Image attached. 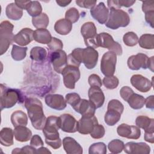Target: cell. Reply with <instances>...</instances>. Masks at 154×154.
Listing matches in <instances>:
<instances>
[{
	"label": "cell",
	"instance_id": "cell-31",
	"mask_svg": "<svg viewBox=\"0 0 154 154\" xmlns=\"http://www.w3.org/2000/svg\"><path fill=\"white\" fill-rule=\"evenodd\" d=\"M121 113L113 109H108L104 116V120L108 126L115 125L120 119Z\"/></svg>",
	"mask_w": 154,
	"mask_h": 154
},
{
	"label": "cell",
	"instance_id": "cell-37",
	"mask_svg": "<svg viewBox=\"0 0 154 154\" xmlns=\"http://www.w3.org/2000/svg\"><path fill=\"white\" fill-rule=\"evenodd\" d=\"M26 11L29 15L32 17H37L42 13V7L38 1H31L26 9Z\"/></svg>",
	"mask_w": 154,
	"mask_h": 154
},
{
	"label": "cell",
	"instance_id": "cell-3",
	"mask_svg": "<svg viewBox=\"0 0 154 154\" xmlns=\"http://www.w3.org/2000/svg\"><path fill=\"white\" fill-rule=\"evenodd\" d=\"M129 22L130 17L126 12L121 9L110 8L105 25L111 29H117L120 27L127 26Z\"/></svg>",
	"mask_w": 154,
	"mask_h": 154
},
{
	"label": "cell",
	"instance_id": "cell-41",
	"mask_svg": "<svg viewBox=\"0 0 154 154\" xmlns=\"http://www.w3.org/2000/svg\"><path fill=\"white\" fill-rule=\"evenodd\" d=\"M124 43L128 46H135L138 41V37L137 35L132 31L128 32L124 34L123 37Z\"/></svg>",
	"mask_w": 154,
	"mask_h": 154
},
{
	"label": "cell",
	"instance_id": "cell-13",
	"mask_svg": "<svg viewBox=\"0 0 154 154\" xmlns=\"http://www.w3.org/2000/svg\"><path fill=\"white\" fill-rule=\"evenodd\" d=\"M117 132L120 137L128 139L137 140L141 136L140 129L137 126L122 123L117 128Z\"/></svg>",
	"mask_w": 154,
	"mask_h": 154
},
{
	"label": "cell",
	"instance_id": "cell-55",
	"mask_svg": "<svg viewBox=\"0 0 154 154\" xmlns=\"http://www.w3.org/2000/svg\"><path fill=\"white\" fill-rule=\"evenodd\" d=\"M31 1H15L14 3L21 9L26 10L28 7Z\"/></svg>",
	"mask_w": 154,
	"mask_h": 154
},
{
	"label": "cell",
	"instance_id": "cell-59",
	"mask_svg": "<svg viewBox=\"0 0 154 154\" xmlns=\"http://www.w3.org/2000/svg\"><path fill=\"white\" fill-rule=\"evenodd\" d=\"M51 153V152L46 148L43 146H42L39 147L38 149H37V153Z\"/></svg>",
	"mask_w": 154,
	"mask_h": 154
},
{
	"label": "cell",
	"instance_id": "cell-39",
	"mask_svg": "<svg viewBox=\"0 0 154 154\" xmlns=\"http://www.w3.org/2000/svg\"><path fill=\"white\" fill-rule=\"evenodd\" d=\"M135 1H126V0H111L108 1L107 4L109 8H115L120 9L121 7H129L132 6Z\"/></svg>",
	"mask_w": 154,
	"mask_h": 154
},
{
	"label": "cell",
	"instance_id": "cell-24",
	"mask_svg": "<svg viewBox=\"0 0 154 154\" xmlns=\"http://www.w3.org/2000/svg\"><path fill=\"white\" fill-rule=\"evenodd\" d=\"M15 139L19 142L28 141L32 136V132L26 126H19L14 127L13 131Z\"/></svg>",
	"mask_w": 154,
	"mask_h": 154
},
{
	"label": "cell",
	"instance_id": "cell-52",
	"mask_svg": "<svg viewBox=\"0 0 154 154\" xmlns=\"http://www.w3.org/2000/svg\"><path fill=\"white\" fill-rule=\"evenodd\" d=\"M43 141H42V138L38 135H34L31 137L30 141V145L35 147L36 149L37 148L43 146Z\"/></svg>",
	"mask_w": 154,
	"mask_h": 154
},
{
	"label": "cell",
	"instance_id": "cell-4",
	"mask_svg": "<svg viewBox=\"0 0 154 154\" xmlns=\"http://www.w3.org/2000/svg\"><path fill=\"white\" fill-rule=\"evenodd\" d=\"M1 86V109L10 108L21 100L22 94L17 89L8 88L2 84Z\"/></svg>",
	"mask_w": 154,
	"mask_h": 154
},
{
	"label": "cell",
	"instance_id": "cell-44",
	"mask_svg": "<svg viewBox=\"0 0 154 154\" xmlns=\"http://www.w3.org/2000/svg\"><path fill=\"white\" fill-rule=\"evenodd\" d=\"M81 99L79 95L76 93H68L66 95L65 97V100L66 102L70 105L73 109L77 106Z\"/></svg>",
	"mask_w": 154,
	"mask_h": 154
},
{
	"label": "cell",
	"instance_id": "cell-45",
	"mask_svg": "<svg viewBox=\"0 0 154 154\" xmlns=\"http://www.w3.org/2000/svg\"><path fill=\"white\" fill-rule=\"evenodd\" d=\"M105 134V129L103 125L97 124L96 125L92 131L91 132L90 136L94 139H99L102 138Z\"/></svg>",
	"mask_w": 154,
	"mask_h": 154
},
{
	"label": "cell",
	"instance_id": "cell-22",
	"mask_svg": "<svg viewBox=\"0 0 154 154\" xmlns=\"http://www.w3.org/2000/svg\"><path fill=\"white\" fill-rule=\"evenodd\" d=\"M88 96L89 100L93 103L96 108H100L103 105L105 96L100 87H91L88 91Z\"/></svg>",
	"mask_w": 154,
	"mask_h": 154
},
{
	"label": "cell",
	"instance_id": "cell-7",
	"mask_svg": "<svg viewBox=\"0 0 154 154\" xmlns=\"http://www.w3.org/2000/svg\"><path fill=\"white\" fill-rule=\"evenodd\" d=\"M97 43L98 47L108 49L109 51L114 52L117 55H121L123 51L122 46L115 42L112 37L107 32H101L97 34Z\"/></svg>",
	"mask_w": 154,
	"mask_h": 154
},
{
	"label": "cell",
	"instance_id": "cell-11",
	"mask_svg": "<svg viewBox=\"0 0 154 154\" xmlns=\"http://www.w3.org/2000/svg\"><path fill=\"white\" fill-rule=\"evenodd\" d=\"M98 52L93 48L87 47L82 49L81 63L88 69H93L97 64L98 61Z\"/></svg>",
	"mask_w": 154,
	"mask_h": 154
},
{
	"label": "cell",
	"instance_id": "cell-46",
	"mask_svg": "<svg viewBox=\"0 0 154 154\" xmlns=\"http://www.w3.org/2000/svg\"><path fill=\"white\" fill-rule=\"evenodd\" d=\"M48 47L50 51L52 52H54L58 50L62 49L63 48V44L61 40L56 38V37H52L51 40L48 44Z\"/></svg>",
	"mask_w": 154,
	"mask_h": 154
},
{
	"label": "cell",
	"instance_id": "cell-27",
	"mask_svg": "<svg viewBox=\"0 0 154 154\" xmlns=\"http://www.w3.org/2000/svg\"><path fill=\"white\" fill-rule=\"evenodd\" d=\"M72 29V23L66 19L57 20L54 25L55 31L60 35H67Z\"/></svg>",
	"mask_w": 154,
	"mask_h": 154
},
{
	"label": "cell",
	"instance_id": "cell-8",
	"mask_svg": "<svg viewBox=\"0 0 154 154\" xmlns=\"http://www.w3.org/2000/svg\"><path fill=\"white\" fill-rule=\"evenodd\" d=\"M117 63V55L112 52H105L100 61V70L105 76H112L116 70Z\"/></svg>",
	"mask_w": 154,
	"mask_h": 154
},
{
	"label": "cell",
	"instance_id": "cell-14",
	"mask_svg": "<svg viewBox=\"0 0 154 154\" xmlns=\"http://www.w3.org/2000/svg\"><path fill=\"white\" fill-rule=\"evenodd\" d=\"M131 83L137 90L143 93L149 91L153 85V80L150 81L147 78L139 74L132 76L131 78Z\"/></svg>",
	"mask_w": 154,
	"mask_h": 154
},
{
	"label": "cell",
	"instance_id": "cell-33",
	"mask_svg": "<svg viewBox=\"0 0 154 154\" xmlns=\"http://www.w3.org/2000/svg\"><path fill=\"white\" fill-rule=\"evenodd\" d=\"M32 23L33 26L37 29L46 28L49 23V17L46 13H42L39 16L32 17Z\"/></svg>",
	"mask_w": 154,
	"mask_h": 154
},
{
	"label": "cell",
	"instance_id": "cell-26",
	"mask_svg": "<svg viewBox=\"0 0 154 154\" xmlns=\"http://www.w3.org/2000/svg\"><path fill=\"white\" fill-rule=\"evenodd\" d=\"M5 14L8 19L14 20H18L22 17L23 10L14 2H12L8 4L6 7Z\"/></svg>",
	"mask_w": 154,
	"mask_h": 154
},
{
	"label": "cell",
	"instance_id": "cell-29",
	"mask_svg": "<svg viewBox=\"0 0 154 154\" xmlns=\"http://www.w3.org/2000/svg\"><path fill=\"white\" fill-rule=\"evenodd\" d=\"M11 122L14 127L26 126L28 124V117L24 112L21 110H17L11 114Z\"/></svg>",
	"mask_w": 154,
	"mask_h": 154
},
{
	"label": "cell",
	"instance_id": "cell-15",
	"mask_svg": "<svg viewBox=\"0 0 154 154\" xmlns=\"http://www.w3.org/2000/svg\"><path fill=\"white\" fill-rule=\"evenodd\" d=\"M98 124L97 118L94 116H82L78 122V131L81 134H90L94 126Z\"/></svg>",
	"mask_w": 154,
	"mask_h": 154
},
{
	"label": "cell",
	"instance_id": "cell-5",
	"mask_svg": "<svg viewBox=\"0 0 154 154\" xmlns=\"http://www.w3.org/2000/svg\"><path fill=\"white\" fill-rule=\"evenodd\" d=\"M14 26L7 20L2 21L0 24V54L3 55L14 42L13 33Z\"/></svg>",
	"mask_w": 154,
	"mask_h": 154
},
{
	"label": "cell",
	"instance_id": "cell-60",
	"mask_svg": "<svg viewBox=\"0 0 154 154\" xmlns=\"http://www.w3.org/2000/svg\"><path fill=\"white\" fill-rule=\"evenodd\" d=\"M153 57H151L149 59L148 62V69H149L152 72H153Z\"/></svg>",
	"mask_w": 154,
	"mask_h": 154
},
{
	"label": "cell",
	"instance_id": "cell-49",
	"mask_svg": "<svg viewBox=\"0 0 154 154\" xmlns=\"http://www.w3.org/2000/svg\"><path fill=\"white\" fill-rule=\"evenodd\" d=\"M88 82L91 87H100L102 85V81L99 75L96 74H91L89 76Z\"/></svg>",
	"mask_w": 154,
	"mask_h": 154
},
{
	"label": "cell",
	"instance_id": "cell-54",
	"mask_svg": "<svg viewBox=\"0 0 154 154\" xmlns=\"http://www.w3.org/2000/svg\"><path fill=\"white\" fill-rule=\"evenodd\" d=\"M153 19H154V11H149L145 13L146 22L149 23L152 28H153Z\"/></svg>",
	"mask_w": 154,
	"mask_h": 154
},
{
	"label": "cell",
	"instance_id": "cell-38",
	"mask_svg": "<svg viewBox=\"0 0 154 154\" xmlns=\"http://www.w3.org/2000/svg\"><path fill=\"white\" fill-rule=\"evenodd\" d=\"M124 143L119 139H115L111 141L108 145V148L111 153H119L124 149Z\"/></svg>",
	"mask_w": 154,
	"mask_h": 154
},
{
	"label": "cell",
	"instance_id": "cell-36",
	"mask_svg": "<svg viewBox=\"0 0 154 154\" xmlns=\"http://www.w3.org/2000/svg\"><path fill=\"white\" fill-rule=\"evenodd\" d=\"M27 47H20L17 45H13L11 52L12 58L15 61H21L23 60L26 55Z\"/></svg>",
	"mask_w": 154,
	"mask_h": 154
},
{
	"label": "cell",
	"instance_id": "cell-19",
	"mask_svg": "<svg viewBox=\"0 0 154 154\" xmlns=\"http://www.w3.org/2000/svg\"><path fill=\"white\" fill-rule=\"evenodd\" d=\"M46 104L50 108L61 111L66 107V101L64 97L61 94H48L45 97Z\"/></svg>",
	"mask_w": 154,
	"mask_h": 154
},
{
	"label": "cell",
	"instance_id": "cell-18",
	"mask_svg": "<svg viewBox=\"0 0 154 154\" xmlns=\"http://www.w3.org/2000/svg\"><path fill=\"white\" fill-rule=\"evenodd\" d=\"M125 153L128 154H149L150 152V147L145 143H127L123 149Z\"/></svg>",
	"mask_w": 154,
	"mask_h": 154
},
{
	"label": "cell",
	"instance_id": "cell-42",
	"mask_svg": "<svg viewBox=\"0 0 154 154\" xmlns=\"http://www.w3.org/2000/svg\"><path fill=\"white\" fill-rule=\"evenodd\" d=\"M103 85L108 89L112 90L117 87L119 81V79L115 76H105L102 81Z\"/></svg>",
	"mask_w": 154,
	"mask_h": 154
},
{
	"label": "cell",
	"instance_id": "cell-9",
	"mask_svg": "<svg viewBox=\"0 0 154 154\" xmlns=\"http://www.w3.org/2000/svg\"><path fill=\"white\" fill-rule=\"evenodd\" d=\"M63 76V82L66 87L69 89H74L75 83L80 78V71L78 67L67 65L61 72Z\"/></svg>",
	"mask_w": 154,
	"mask_h": 154
},
{
	"label": "cell",
	"instance_id": "cell-2",
	"mask_svg": "<svg viewBox=\"0 0 154 154\" xmlns=\"http://www.w3.org/2000/svg\"><path fill=\"white\" fill-rule=\"evenodd\" d=\"M60 128V117L51 116L46 118L45 126L42 130L45 137L46 143L54 149L60 148L62 144L58 132Z\"/></svg>",
	"mask_w": 154,
	"mask_h": 154
},
{
	"label": "cell",
	"instance_id": "cell-40",
	"mask_svg": "<svg viewBox=\"0 0 154 154\" xmlns=\"http://www.w3.org/2000/svg\"><path fill=\"white\" fill-rule=\"evenodd\" d=\"M89 154H105L106 146L104 143L97 142L91 144L88 149Z\"/></svg>",
	"mask_w": 154,
	"mask_h": 154
},
{
	"label": "cell",
	"instance_id": "cell-51",
	"mask_svg": "<svg viewBox=\"0 0 154 154\" xmlns=\"http://www.w3.org/2000/svg\"><path fill=\"white\" fill-rule=\"evenodd\" d=\"M134 91L131 88L128 86L123 87L120 90V94L122 98L127 102L129 97L134 93Z\"/></svg>",
	"mask_w": 154,
	"mask_h": 154
},
{
	"label": "cell",
	"instance_id": "cell-56",
	"mask_svg": "<svg viewBox=\"0 0 154 154\" xmlns=\"http://www.w3.org/2000/svg\"><path fill=\"white\" fill-rule=\"evenodd\" d=\"M147 108L150 109L152 110L154 108V103H153V96L151 95L145 99V103Z\"/></svg>",
	"mask_w": 154,
	"mask_h": 154
},
{
	"label": "cell",
	"instance_id": "cell-47",
	"mask_svg": "<svg viewBox=\"0 0 154 154\" xmlns=\"http://www.w3.org/2000/svg\"><path fill=\"white\" fill-rule=\"evenodd\" d=\"M113 109L118 111L121 114H122L124 110V106H123V105L122 103V102L119 100L112 99L108 102L107 109Z\"/></svg>",
	"mask_w": 154,
	"mask_h": 154
},
{
	"label": "cell",
	"instance_id": "cell-53",
	"mask_svg": "<svg viewBox=\"0 0 154 154\" xmlns=\"http://www.w3.org/2000/svg\"><path fill=\"white\" fill-rule=\"evenodd\" d=\"M142 10L144 13L154 11V1H143Z\"/></svg>",
	"mask_w": 154,
	"mask_h": 154
},
{
	"label": "cell",
	"instance_id": "cell-23",
	"mask_svg": "<svg viewBox=\"0 0 154 154\" xmlns=\"http://www.w3.org/2000/svg\"><path fill=\"white\" fill-rule=\"evenodd\" d=\"M63 146L65 152L68 154H82V147L73 138L66 137L63 140Z\"/></svg>",
	"mask_w": 154,
	"mask_h": 154
},
{
	"label": "cell",
	"instance_id": "cell-16",
	"mask_svg": "<svg viewBox=\"0 0 154 154\" xmlns=\"http://www.w3.org/2000/svg\"><path fill=\"white\" fill-rule=\"evenodd\" d=\"M60 129L67 133H74L78 131V122L70 114H63L60 116Z\"/></svg>",
	"mask_w": 154,
	"mask_h": 154
},
{
	"label": "cell",
	"instance_id": "cell-6",
	"mask_svg": "<svg viewBox=\"0 0 154 154\" xmlns=\"http://www.w3.org/2000/svg\"><path fill=\"white\" fill-rule=\"evenodd\" d=\"M81 33L84 37L85 45L87 47L98 48L97 29L93 22H87L84 23L81 28Z\"/></svg>",
	"mask_w": 154,
	"mask_h": 154
},
{
	"label": "cell",
	"instance_id": "cell-48",
	"mask_svg": "<svg viewBox=\"0 0 154 154\" xmlns=\"http://www.w3.org/2000/svg\"><path fill=\"white\" fill-rule=\"evenodd\" d=\"M14 153H37V149L32 146H25L22 148H16L11 152Z\"/></svg>",
	"mask_w": 154,
	"mask_h": 154
},
{
	"label": "cell",
	"instance_id": "cell-28",
	"mask_svg": "<svg viewBox=\"0 0 154 154\" xmlns=\"http://www.w3.org/2000/svg\"><path fill=\"white\" fill-rule=\"evenodd\" d=\"M52 39L50 32L45 29H37L34 31V40L42 44H48Z\"/></svg>",
	"mask_w": 154,
	"mask_h": 154
},
{
	"label": "cell",
	"instance_id": "cell-30",
	"mask_svg": "<svg viewBox=\"0 0 154 154\" xmlns=\"http://www.w3.org/2000/svg\"><path fill=\"white\" fill-rule=\"evenodd\" d=\"M13 131L10 128H4L0 132V142L4 146H10L13 142Z\"/></svg>",
	"mask_w": 154,
	"mask_h": 154
},
{
	"label": "cell",
	"instance_id": "cell-58",
	"mask_svg": "<svg viewBox=\"0 0 154 154\" xmlns=\"http://www.w3.org/2000/svg\"><path fill=\"white\" fill-rule=\"evenodd\" d=\"M72 1H66V0H56V2L60 7H66Z\"/></svg>",
	"mask_w": 154,
	"mask_h": 154
},
{
	"label": "cell",
	"instance_id": "cell-20",
	"mask_svg": "<svg viewBox=\"0 0 154 154\" xmlns=\"http://www.w3.org/2000/svg\"><path fill=\"white\" fill-rule=\"evenodd\" d=\"M96 109L95 105L90 100L82 99L73 109L82 116H94Z\"/></svg>",
	"mask_w": 154,
	"mask_h": 154
},
{
	"label": "cell",
	"instance_id": "cell-12",
	"mask_svg": "<svg viewBox=\"0 0 154 154\" xmlns=\"http://www.w3.org/2000/svg\"><path fill=\"white\" fill-rule=\"evenodd\" d=\"M149 59L146 54L138 53L129 57L127 64L129 68L132 70H138L141 68L146 69L148 67Z\"/></svg>",
	"mask_w": 154,
	"mask_h": 154
},
{
	"label": "cell",
	"instance_id": "cell-34",
	"mask_svg": "<svg viewBox=\"0 0 154 154\" xmlns=\"http://www.w3.org/2000/svg\"><path fill=\"white\" fill-rule=\"evenodd\" d=\"M47 55L46 50L42 47L35 46L31 49L30 51V58L36 61H43Z\"/></svg>",
	"mask_w": 154,
	"mask_h": 154
},
{
	"label": "cell",
	"instance_id": "cell-32",
	"mask_svg": "<svg viewBox=\"0 0 154 154\" xmlns=\"http://www.w3.org/2000/svg\"><path fill=\"white\" fill-rule=\"evenodd\" d=\"M127 102L132 109H139L144 106L145 99L143 96L134 93L129 97Z\"/></svg>",
	"mask_w": 154,
	"mask_h": 154
},
{
	"label": "cell",
	"instance_id": "cell-1",
	"mask_svg": "<svg viewBox=\"0 0 154 154\" xmlns=\"http://www.w3.org/2000/svg\"><path fill=\"white\" fill-rule=\"evenodd\" d=\"M25 107L27 109L29 118L32 126L37 130L44 128L46 121L41 101L34 97L26 98L25 100Z\"/></svg>",
	"mask_w": 154,
	"mask_h": 154
},
{
	"label": "cell",
	"instance_id": "cell-43",
	"mask_svg": "<svg viewBox=\"0 0 154 154\" xmlns=\"http://www.w3.org/2000/svg\"><path fill=\"white\" fill-rule=\"evenodd\" d=\"M65 18L72 23L76 22L79 18V11L75 7H72L67 10L65 14Z\"/></svg>",
	"mask_w": 154,
	"mask_h": 154
},
{
	"label": "cell",
	"instance_id": "cell-17",
	"mask_svg": "<svg viewBox=\"0 0 154 154\" xmlns=\"http://www.w3.org/2000/svg\"><path fill=\"white\" fill-rule=\"evenodd\" d=\"M90 14L91 16L99 23L104 24L108 20L109 10L103 2H100L90 9Z\"/></svg>",
	"mask_w": 154,
	"mask_h": 154
},
{
	"label": "cell",
	"instance_id": "cell-21",
	"mask_svg": "<svg viewBox=\"0 0 154 154\" xmlns=\"http://www.w3.org/2000/svg\"><path fill=\"white\" fill-rule=\"evenodd\" d=\"M34 40V31L29 28L22 29L14 37V42L20 46H26Z\"/></svg>",
	"mask_w": 154,
	"mask_h": 154
},
{
	"label": "cell",
	"instance_id": "cell-50",
	"mask_svg": "<svg viewBox=\"0 0 154 154\" xmlns=\"http://www.w3.org/2000/svg\"><path fill=\"white\" fill-rule=\"evenodd\" d=\"M97 1L96 0H76V4L82 8L91 9L96 5Z\"/></svg>",
	"mask_w": 154,
	"mask_h": 154
},
{
	"label": "cell",
	"instance_id": "cell-57",
	"mask_svg": "<svg viewBox=\"0 0 154 154\" xmlns=\"http://www.w3.org/2000/svg\"><path fill=\"white\" fill-rule=\"evenodd\" d=\"M154 132H145L144 138L146 141L153 143H154Z\"/></svg>",
	"mask_w": 154,
	"mask_h": 154
},
{
	"label": "cell",
	"instance_id": "cell-10",
	"mask_svg": "<svg viewBox=\"0 0 154 154\" xmlns=\"http://www.w3.org/2000/svg\"><path fill=\"white\" fill-rule=\"evenodd\" d=\"M50 60L54 70L58 73H61L63 69L67 65V56L65 51L62 49L52 52Z\"/></svg>",
	"mask_w": 154,
	"mask_h": 154
},
{
	"label": "cell",
	"instance_id": "cell-35",
	"mask_svg": "<svg viewBox=\"0 0 154 154\" xmlns=\"http://www.w3.org/2000/svg\"><path fill=\"white\" fill-rule=\"evenodd\" d=\"M153 34H144L138 38V44L140 47L146 49H153Z\"/></svg>",
	"mask_w": 154,
	"mask_h": 154
},
{
	"label": "cell",
	"instance_id": "cell-25",
	"mask_svg": "<svg viewBox=\"0 0 154 154\" xmlns=\"http://www.w3.org/2000/svg\"><path fill=\"white\" fill-rule=\"evenodd\" d=\"M135 124L139 128L144 130L145 132H154V119L147 116H140L136 118Z\"/></svg>",
	"mask_w": 154,
	"mask_h": 154
}]
</instances>
